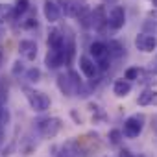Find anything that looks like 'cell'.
<instances>
[{
  "mask_svg": "<svg viewBox=\"0 0 157 157\" xmlns=\"http://www.w3.org/2000/svg\"><path fill=\"white\" fill-rule=\"evenodd\" d=\"M24 93H26V98H28V102H30V105L35 113H44L50 107V98L43 91H35V89L26 87Z\"/></svg>",
  "mask_w": 157,
  "mask_h": 157,
  "instance_id": "1",
  "label": "cell"
},
{
  "mask_svg": "<svg viewBox=\"0 0 157 157\" xmlns=\"http://www.w3.org/2000/svg\"><path fill=\"white\" fill-rule=\"evenodd\" d=\"M89 52H91V56L96 59V65H98V68H102V70H107V67H109V57H111L109 46H107L105 43H100V41H96V43H93V44H91Z\"/></svg>",
  "mask_w": 157,
  "mask_h": 157,
  "instance_id": "2",
  "label": "cell"
},
{
  "mask_svg": "<svg viewBox=\"0 0 157 157\" xmlns=\"http://www.w3.org/2000/svg\"><path fill=\"white\" fill-rule=\"evenodd\" d=\"M63 128V120L57 118V117H52V118H46V120H41L39 122V131L44 139H54Z\"/></svg>",
  "mask_w": 157,
  "mask_h": 157,
  "instance_id": "3",
  "label": "cell"
},
{
  "mask_svg": "<svg viewBox=\"0 0 157 157\" xmlns=\"http://www.w3.org/2000/svg\"><path fill=\"white\" fill-rule=\"evenodd\" d=\"M43 13L46 17L48 22H57L63 15V4L61 0H44V6H43Z\"/></svg>",
  "mask_w": 157,
  "mask_h": 157,
  "instance_id": "4",
  "label": "cell"
},
{
  "mask_svg": "<svg viewBox=\"0 0 157 157\" xmlns=\"http://www.w3.org/2000/svg\"><path fill=\"white\" fill-rule=\"evenodd\" d=\"M142 120H144V118H142L140 115H133V117H129V118L124 122V135L129 137V139L139 137L140 131H142Z\"/></svg>",
  "mask_w": 157,
  "mask_h": 157,
  "instance_id": "5",
  "label": "cell"
},
{
  "mask_svg": "<svg viewBox=\"0 0 157 157\" xmlns=\"http://www.w3.org/2000/svg\"><path fill=\"white\" fill-rule=\"evenodd\" d=\"M91 22L98 32H102L105 28V24H109V15L105 11V6H96L91 11Z\"/></svg>",
  "mask_w": 157,
  "mask_h": 157,
  "instance_id": "6",
  "label": "cell"
},
{
  "mask_svg": "<svg viewBox=\"0 0 157 157\" xmlns=\"http://www.w3.org/2000/svg\"><path fill=\"white\" fill-rule=\"evenodd\" d=\"M61 4H63V13L67 17H74V19L80 17L83 8H87L85 0H61Z\"/></svg>",
  "mask_w": 157,
  "mask_h": 157,
  "instance_id": "7",
  "label": "cell"
},
{
  "mask_svg": "<svg viewBox=\"0 0 157 157\" xmlns=\"http://www.w3.org/2000/svg\"><path fill=\"white\" fill-rule=\"evenodd\" d=\"M135 46L140 52H153L157 48V37L150 33H139L135 37Z\"/></svg>",
  "mask_w": 157,
  "mask_h": 157,
  "instance_id": "8",
  "label": "cell"
},
{
  "mask_svg": "<svg viewBox=\"0 0 157 157\" xmlns=\"http://www.w3.org/2000/svg\"><path fill=\"white\" fill-rule=\"evenodd\" d=\"M19 52L26 61H33L37 57V44L32 39H22L19 43Z\"/></svg>",
  "mask_w": 157,
  "mask_h": 157,
  "instance_id": "9",
  "label": "cell"
},
{
  "mask_svg": "<svg viewBox=\"0 0 157 157\" xmlns=\"http://www.w3.org/2000/svg\"><path fill=\"white\" fill-rule=\"evenodd\" d=\"M124 22H126V11H124V8L122 6H115L111 10V13H109V26L113 30H120L124 26Z\"/></svg>",
  "mask_w": 157,
  "mask_h": 157,
  "instance_id": "10",
  "label": "cell"
},
{
  "mask_svg": "<svg viewBox=\"0 0 157 157\" xmlns=\"http://www.w3.org/2000/svg\"><path fill=\"white\" fill-rule=\"evenodd\" d=\"M44 63H46L48 68H57V67H61V65H67L65 50H48Z\"/></svg>",
  "mask_w": 157,
  "mask_h": 157,
  "instance_id": "11",
  "label": "cell"
},
{
  "mask_svg": "<svg viewBox=\"0 0 157 157\" xmlns=\"http://www.w3.org/2000/svg\"><path fill=\"white\" fill-rule=\"evenodd\" d=\"M80 70L89 78V80H93V78L98 76V65H96L89 56H82V57H80Z\"/></svg>",
  "mask_w": 157,
  "mask_h": 157,
  "instance_id": "12",
  "label": "cell"
},
{
  "mask_svg": "<svg viewBox=\"0 0 157 157\" xmlns=\"http://www.w3.org/2000/svg\"><path fill=\"white\" fill-rule=\"evenodd\" d=\"M65 44H67V39L65 35L61 33V30H50L48 33V48L50 50H65Z\"/></svg>",
  "mask_w": 157,
  "mask_h": 157,
  "instance_id": "13",
  "label": "cell"
},
{
  "mask_svg": "<svg viewBox=\"0 0 157 157\" xmlns=\"http://www.w3.org/2000/svg\"><path fill=\"white\" fill-rule=\"evenodd\" d=\"M57 87H59V91L65 94V96H72V93L76 91L74 89V83L70 82V78H68V74L65 76V74H59L57 76Z\"/></svg>",
  "mask_w": 157,
  "mask_h": 157,
  "instance_id": "14",
  "label": "cell"
},
{
  "mask_svg": "<svg viewBox=\"0 0 157 157\" xmlns=\"http://www.w3.org/2000/svg\"><path fill=\"white\" fill-rule=\"evenodd\" d=\"M113 93H115V96H118V98L128 96V94L131 93V83L126 82V80H117L115 85H113Z\"/></svg>",
  "mask_w": 157,
  "mask_h": 157,
  "instance_id": "15",
  "label": "cell"
},
{
  "mask_svg": "<svg viewBox=\"0 0 157 157\" xmlns=\"http://www.w3.org/2000/svg\"><path fill=\"white\" fill-rule=\"evenodd\" d=\"M151 104H157V91L146 89V91L139 96V105H151Z\"/></svg>",
  "mask_w": 157,
  "mask_h": 157,
  "instance_id": "16",
  "label": "cell"
},
{
  "mask_svg": "<svg viewBox=\"0 0 157 157\" xmlns=\"http://www.w3.org/2000/svg\"><path fill=\"white\" fill-rule=\"evenodd\" d=\"M28 10H30V0H17L15 6H13V19H19Z\"/></svg>",
  "mask_w": 157,
  "mask_h": 157,
  "instance_id": "17",
  "label": "cell"
},
{
  "mask_svg": "<svg viewBox=\"0 0 157 157\" xmlns=\"http://www.w3.org/2000/svg\"><path fill=\"white\" fill-rule=\"evenodd\" d=\"M59 157H80V150L76 148L72 140H68L63 144V153H59Z\"/></svg>",
  "mask_w": 157,
  "mask_h": 157,
  "instance_id": "18",
  "label": "cell"
},
{
  "mask_svg": "<svg viewBox=\"0 0 157 157\" xmlns=\"http://www.w3.org/2000/svg\"><path fill=\"white\" fill-rule=\"evenodd\" d=\"M13 19V6L10 4H0V24H4Z\"/></svg>",
  "mask_w": 157,
  "mask_h": 157,
  "instance_id": "19",
  "label": "cell"
},
{
  "mask_svg": "<svg viewBox=\"0 0 157 157\" xmlns=\"http://www.w3.org/2000/svg\"><path fill=\"white\" fill-rule=\"evenodd\" d=\"M109 52H111V56L113 57H120L122 54H124V46L118 43V41H109Z\"/></svg>",
  "mask_w": 157,
  "mask_h": 157,
  "instance_id": "20",
  "label": "cell"
},
{
  "mask_svg": "<svg viewBox=\"0 0 157 157\" xmlns=\"http://www.w3.org/2000/svg\"><path fill=\"white\" fill-rule=\"evenodd\" d=\"M26 78H28V82H39L41 80V70L33 67V68H30L26 72Z\"/></svg>",
  "mask_w": 157,
  "mask_h": 157,
  "instance_id": "21",
  "label": "cell"
},
{
  "mask_svg": "<svg viewBox=\"0 0 157 157\" xmlns=\"http://www.w3.org/2000/svg\"><path fill=\"white\" fill-rule=\"evenodd\" d=\"M140 68H137V67H133V68H129L128 72H126V80H135V78H139L140 76Z\"/></svg>",
  "mask_w": 157,
  "mask_h": 157,
  "instance_id": "22",
  "label": "cell"
},
{
  "mask_svg": "<svg viewBox=\"0 0 157 157\" xmlns=\"http://www.w3.org/2000/svg\"><path fill=\"white\" fill-rule=\"evenodd\" d=\"M120 137H122V133H120L118 129H113V131L109 133V140H111L113 144H118V142H120Z\"/></svg>",
  "mask_w": 157,
  "mask_h": 157,
  "instance_id": "23",
  "label": "cell"
},
{
  "mask_svg": "<svg viewBox=\"0 0 157 157\" xmlns=\"http://www.w3.org/2000/svg\"><path fill=\"white\" fill-rule=\"evenodd\" d=\"M24 70V65H22V61H15V65H13V68H11V72L15 74V76H19L21 72Z\"/></svg>",
  "mask_w": 157,
  "mask_h": 157,
  "instance_id": "24",
  "label": "cell"
},
{
  "mask_svg": "<svg viewBox=\"0 0 157 157\" xmlns=\"http://www.w3.org/2000/svg\"><path fill=\"white\" fill-rule=\"evenodd\" d=\"M35 26H37V19H33V17H30L22 22V28H35Z\"/></svg>",
  "mask_w": 157,
  "mask_h": 157,
  "instance_id": "25",
  "label": "cell"
},
{
  "mask_svg": "<svg viewBox=\"0 0 157 157\" xmlns=\"http://www.w3.org/2000/svg\"><path fill=\"white\" fill-rule=\"evenodd\" d=\"M4 118L8 120L10 117H8V111L4 109V105H2V104H0V124H2V120H4Z\"/></svg>",
  "mask_w": 157,
  "mask_h": 157,
  "instance_id": "26",
  "label": "cell"
},
{
  "mask_svg": "<svg viewBox=\"0 0 157 157\" xmlns=\"http://www.w3.org/2000/svg\"><path fill=\"white\" fill-rule=\"evenodd\" d=\"M120 157H133V155H131L128 150H124V151H120Z\"/></svg>",
  "mask_w": 157,
  "mask_h": 157,
  "instance_id": "27",
  "label": "cell"
},
{
  "mask_svg": "<svg viewBox=\"0 0 157 157\" xmlns=\"http://www.w3.org/2000/svg\"><path fill=\"white\" fill-rule=\"evenodd\" d=\"M2 63H4V52H2V48H0V67H2Z\"/></svg>",
  "mask_w": 157,
  "mask_h": 157,
  "instance_id": "28",
  "label": "cell"
},
{
  "mask_svg": "<svg viewBox=\"0 0 157 157\" xmlns=\"http://www.w3.org/2000/svg\"><path fill=\"white\" fill-rule=\"evenodd\" d=\"M105 2H109V4H117V0H105Z\"/></svg>",
  "mask_w": 157,
  "mask_h": 157,
  "instance_id": "29",
  "label": "cell"
},
{
  "mask_svg": "<svg viewBox=\"0 0 157 157\" xmlns=\"http://www.w3.org/2000/svg\"><path fill=\"white\" fill-rule=\"evenodd\" d=\"M0 137H2V124H0Z\"/></svg>",
  "mask_w": 157,
  "mask_h": 157,
  "instance_id": "30",
  "label": "cell"
},
{
  "mask_svg": "<svg viewBox=\"0 0 157 157\" xmlns=\"http://www.w3.org/2000/svg\"><path fill=\"white\" fill-rule=\"evenodd\" d=\"M139 157H146V155H139Z\"/></svg>",
  "mask_w": 157,
  "mask_h": 157,
  "instance_id": "31",
  "label": "cell"
}]
</instances>
